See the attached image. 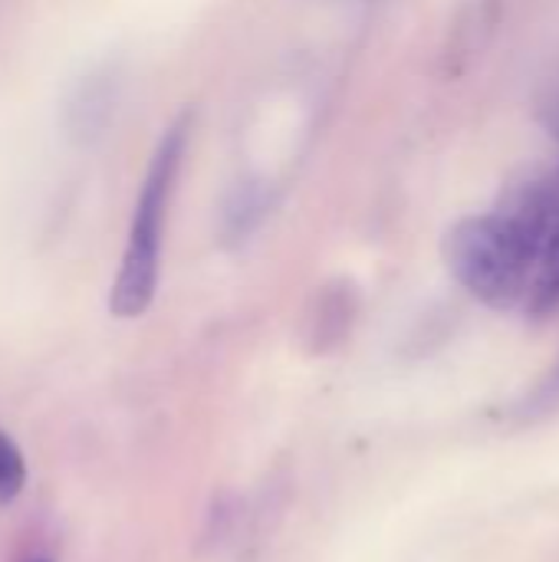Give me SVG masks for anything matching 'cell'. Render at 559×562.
Instances as JSON below:
<instances>
[{"mask_svg": "<svg viewBox=\"0 0 559 562\" xmlns=\"http://www.w3.org/2000/svg\"><path fill=\"white\" fill-rule=\"evenodd\" d=\"M191 128H194V112H181L171 119V125L161 132L128 224V240L109 290V313L115 319H138L152 310L158 280H161V244H165V224H168V207L178 188V175L191 145Z\"/></svg>", "mask_w": 559, "mask_h": 562, "instance_id": "obj_1", "label": "cell"}, {"mask_svg": "<svg viewBox=\"0 0 559 562\" xmlns=\"http://www.w3.org/2000/svg\"><path fill=\"white\" fill-rule=\"evenodd\" d=\"M540 125L547 128V135L559 142V79L550 86V92L540 99Z\"/></svg>", "mask_w": 559, "mask_h": 562, "instance_id": "obj_9", "label": "cell"}, {"mask_svg": "<svg viewBox=\"0 0 559 562\" xmlns=\"http://www.w3.org/2000/svg\"><path fill=\"white\" fill-rule=\"evenodd\" d=\"M40 562H49V560H40Z\"/></svg>", "mask_w": 559, "mask_h": 562, "instance_id": "obj_11", "label": "cell"}, {"mask_svg": "<svg viewBox=\"0 0 559 562\" xmlns=\"http://www.w3.org/2000/svg\"><path fill=\"white\" fill-rule=\"evenodd\" d=\"M356 319V296L349 286H329L320 293L310 323H306V339L313 352H326L339 346L349 336V326Z\"/></svg>", "mask_w": 559, "mask_h": 562, "instance_id": "obj_6", "label": "cell"}, {"mask_svg": "<svg viewBox=\"0 0 559 562\" xmlns=\"http://www.w3.org/2000/svg\"><path fill=\"white\" fill-rule=\"evenodd\" d=\"M494 211L514 221L537 250H544L547 237L559 227V161H540L517 171L504 184Z\"/></svg>", "mask_w": 559, "mask_h": 562, "instance_id": "obj_4", "label": "cell"}, {"mask_svg": "<svg viewBox=\"0 0 559 562\" xmlns=\"http://www.w3.org/2000/svg\"><path fill=\"white\" fill-rule=\"evenodd\" d=\"M119 92H122V66L115 59L96 63L82 76H76L59 105L63 138L76 148L96 145L112 125V115L119 109Z\"/></svg>", "mask_w": 559, "mask_h": 562, "instance_id": "obj_3", "label": "cell"}, {"mask_svg": "<svg viewBox=\"0 0 559 562\" xmlns=\"http://www.w3.org/2000/svg\"><path fill=\"white\" fill-rule=\"evenodd\" d=\"M534 405H544V408H557L559 405V369L537 389L534 395Z\"/></svg>", "mask_w": 559, "mask_h": 562, "instance_id": "obj_10", "label": "cell"}, {"mask_svg": "<svg viewBox=\"0 0 559 562\" xmlns=\"http://www.w3.org/2000/svg\"><path fill=\"white\" fill-rule=\"evenodd\" d=\"M26 487V458L16 441L0 428V507H10Z\"/></svg>", "mask_w": 559, "mask_h": 562, "instance_id": "obj_8", "label": "cell"}, {"mask_svg": "<svg viewBox=\"0 0 559 562\" xmlns=\"http://www.w3.org/2000/svg\"><path fill=\"white\" fill-rule=\"evenodd\" d=\"M527 316L534 319H547L554 310H559V227L547 237L537 270H534V283L524 303Z\"/></svg>", "mask_w": 559, "mask_h": 562, "instance_id": "obj_7", "label": "cell"}, {"mask_svg": "<svg viewBox=\"0 0 559 562\" xmlns=\"http://www.w3.org/2000/svg\"><path fill=\"white\" fill-rule=\"evenodd\" d=\"M267 207H270V191L260 181L234 184V191L221 204V221H217L221 244L224 247H241L254 234V227L264 221Z\"/></svg>", "mask_w": 559, "mask_h": 562, "instance_id": "obj_5", "label": "cell"}, {"mask_svg": "<svg viewBox=\"0 0 559 562\" xmlns=\"http://www.w3.org/2000/svg\"><path fill=\"white\" fill-rule=\"evenodd\" d=\"M441 254L451 277L491 310L524 306L540 260L537 244L501 211L455 221L445 231Z\"/></svg>", "mask_w": 559, "mask_h": 562, "instance_id": "obj_2", "label": "cell"}]
</instances>
